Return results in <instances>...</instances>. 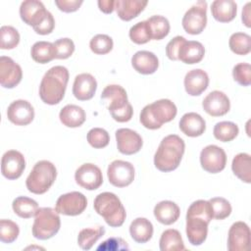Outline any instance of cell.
I'll list each match as a JSON object with an SVG mask.
<instances>
[{"mask_svg": "<svg viewBox=\"0 0 251 251\" xmlns=\"http://www.w3.org/2000/svg\"><path fill=\"white\" fill-rule=\"evenodd\" d=\"M213 219L212 208L209 201H194L186 213V236L188 241L198 246L204 243L208 234V225Z\"/></svg>", "mask_w": 251, "mask_h": 251, "instance_id": "cell-1", "label": "cell"}, {"mask_svg": "<svg viewBox=\"0 0 251 251\" xmlns=\"http://www.w3.org/2000/svg\"><path fill=\"white\" fill-rule=\"evenodd\" d=\"M69 81V71L66 67L55 66L43 75L39 85V96L48 105H55L62 101Z\"/></svg>", "mask_w": 251, "mask_h": 251, "instance_id": "cell-2", "label": "cell"}, {"mask_svg": "<svg viewBox=\"0 0 251 251\" xmlns=\"http://www.w3.org/2000/svg\"><path fill=\"white\" fill-rule=\"evenodd\" d=\"M185 144L182 138L176 134L164 137L155 153L154 165L161 172L176 170L182 159Z\"/></svg>", "mask_w": 251, "mask_h": 251, "instance_id": "cell-3", "label": "cell"}, {"mask_svg": "<svg viewBox=\"0 0 251 251\" xmlns=\"http://www.w3.org/2000/svg\"><path fill=\"white\" fill-rule=\"evenodd\" d=\"M101 99L107 104V108L115 121L126 123L132 118V106L128 102L126 91L123 86L118 84L107 85L102 91Z\"/></svg>", "mask_w": 251, "mask_h": 251, "instance_id": "cell-4", "label": "cell"}, {"mask_svg": "<svg viewBox=\"0 0 251 251\" xmlns=\"http://www.w3.org/2000/svg\"><path fill=\"white\" fill-rule=\"evenodd\" d=\"M176 106L170 99H160L146 105L140 112V123L148 129L160 128L176 116Z\"/></svg>", "mask_w": 251, "mask_h": 251, "instance_id": "cell-5", "label": "cell"}, {"mask_svg": "<svg viewBox=\"0 0 251 251\" xmlns=\"http://www.w3.org/2000/svg\"><path fill=\"white\" fill-rule=\"evenodd\" d=\"M96 213L103 217L112 227L121 226L126 217V210L119 197L112 192H102L96 196L93 203Z\"/></svg>", "mask_w": 251, "mask_h": 251, "instance_id": "cell-6", "label": "cell"}, {"mask_svg": "<svg viewBox=\"0 0 251 251\" xmlns=\"http://www.w3.org/2000/svg\"><path fill=\"white\" fill-rule=\"evenodd\" d=\"M56 176L57 170L55 166L47 160H41L33 166L26 177V188L31 193L43 194L52 186Z\"/></svg>", "mask_w": 251, "mask_h": 251, "instance_id": "cell-7", "label": "cell"}, {"mask_svg": "<svg viewBox=\"0 0 251 251\" xmlns=\"http://www.w3.org/2000/svg\"><path fill=\"white\" fill-rule=\"evenodd\" d=\"M61 220L56 209L50 207L39 208L32 225V235L40 240L53 237L60 229Z\"/></svg>", "mask_w": 251, "mask_h": 251, "instance_id": "cell-8", "label": "cell"}, {"mask_svg": "<svg viewBox=\"0 0 251 251\" xmlns=\"http://www.w3.org/2000/svg\"><path fill=\"white\" fill-rule=\"evenodd\" d=\"M181 24L187 33L192 35L201 33L207 24V2L198 1L191 6L185 12Z\"/></svg>", "mask_w": 251, "mask_h": 251, "instance_id": "cell-9", "label": "cell"}, {"mask_svg": "<svg viewBox=\"0 0 251 251\" xmlns=\"http://www.w3.org/2000/svg\"><path fill=\"white\" fill-rule=\"evenodd\" d=\"M134 173L133 165L123 160L113 161L107 170L110 183L117 187H126L129 185L134 179Z\"/></svg>", "mask_w": 251, "mask_h": 251, "instance_id": "cell-10", "label": "cell"}, {"mask_svg": "<svg viewBox=\"0 0 251 251\" xmlns=\"http://www.w3.org/2000/svg\"><path fill=\"white\" fill-rule=\"evenodd\" d=\"M87 206L86 197L78 191H72L61 195L56 202L55 209L59 214L66 216L80 215Z\"/></svg>", "mask_w": 251, "mask_h": 251, "instance_id": "cell-11", "label": "cell"}, {"mask_svg": "<svg viewBox=\"0 0 251 251\" xmlns=\"http://www.w3.org/2000/svg\"><path fill=\"white\" fill-rule=\"evenodd\" d=\"M201 167L208 173L218 174L222 172L226 164V155L223 148L217 145H208L200 153Z\"/></svg>", "mask_w": 251, "mask_h": 251, "instance_id": "cell-12", "label": "cell"}, {"mask_svg": "<svg viewBox=\"0 0 251 251\" xmlns=\"http://www.w3.org/2000/svg\"><path fill=\"white\" fill-rule=\"evenodd\" d=\"M76 183L84 189L95 190L103 183V176L101 170L94 164H82L75 174Z\"/></svg>", "mask_w": 251, "mask_h": 251, "instance_id": "cell-13", "label": "cell"}, {"mask_svg": "<svg viewBox=\"0 0 251 251\" xmlns=\"http://www.w3.org/2000/svg\"><path fill=\"white\" fill-rule=\"evenodd\" d=\"M25 161L24 155L17 150H9L1 159V173L8 179H17L24 173Z\"/></svg>", "mask_w": 251, "mask_h": 251, "instance_id": "cell-14", "label": "cell"}, {"mask_svg": "<svg viewBox=\"0 0 251 251\" xmlns=\"http://www.w3.org/2000/svg\"><path fill=\"white\" fill-rule=\"evenodd\" d=\"M23 77V71L19 64L7 56L0 57V84L4 88H14Z\"/></svg>", "mask_w": 251, "mask_h": 251, "instance_id": "cell-15", "label": "cell"}, {"mask_svg": "<svg viewBox=\"0 0 251 251\" xmlns=\"http://www.w3.org/2000/svg\"><path fill=\"white\" fill-rule=\"evenodd\" d=\"M250 228L244 222L232 224L228 230L227 249L229 251H246L250 244Z\"/></svg>", "mask_w": 251, "mask_h": 251, "instance_id": "cell-16", "label": "cell"}, {"mask_svg": "<svg viewBox=\"0 0 251 251\" xmlns=\"http://www.w3.org/2000/svg\"><path fill=\"white\" fill-rule=\"evenodd\" d=\"M7 117L16 126H27L33 121L34 110L28 101L19 99L9 105Z\"/></svg>", "mask_w": 251, "mask_h": 251, "instance_id": "cell-17", "label": "cell"}, {"mask_svg": "<svg viewBox=\"0 0 251 251\" xmlns=\"http://www.w3.org/2000/svg\"><path fill=\"white\" fill-rule=\"evenodd\" d=\"M118 150L125 155L137 153L143 144L141 136L130 128H119L116 131Z\"/></svg>", "mask_w": 251, "mask_h": 251, "instance_id": "cell-18", "label": "cell"}, {"mask_svg": "<svg viewBox=\"0 0 251 251\" xmlns=\"http://www.w3.org/2000/svg\"><path fill=\"white\" fill-rule=\"evenodd\" d=\"M202 107L208 115L212 117H221L229 111L230 102L224 92L214 90L204 98Z\"/></svg>", "mask_w": 251, "mask_h": 251, "instance_id": "cell-19", "label": "cell"}, {"mask_svg": "<svg viewBox=\"0 0 251 251\" xmlns=\"http://www.w3.org/2000/svg\"><path fill=\"white\" fill-rule=\"evenodd\" d=\"M48 11L42 2L37 0H25L20 6L21 19L32 27L37 26L45 18Z\"/></svg>", "mask_w": 251, "mask_h": 251, "instance_id": "cell-20", "label": "cell"}, {"mask_svg": "<svg viewBox=\"0 0 251 251\" xmlns=\"http://www.w3.org/2000/svg\"><path fill=\"white\" fill-rule=\"evenodd\" d=\"M97 88V81L95 77L87 73L79 74L75 76L73 85V94L79 101H86L91 99Z\"/></svg>", "mask_w": 251, "mask_h": 251, "instance_id": "cell-21", "label": "cell"}, {"mask_svg": "<svg viewBox=\"0 0 251 251\" xmlns=\"http://www.w3.org/2000/svg\"><path fill=\"white\" fill-rule=\"evenodd\" d=\"M209 84L207 73L201 69L189 71L184 76L185 91L191 96H198L204 92Z\"/></svg>", "mask_w": 251, "mask_h": 251, "instance_id": "cell-22", "label": "cell"}, {"mask_svg": "<svg viewBox=\"0 0 251 251\" xmlns=\"http://www.w3.org/2000/svg\"><path fill=\"white\" fill-rule=\"evenodd\" d=\"M131 65L133 69L141 75L154 74L159 67V60L157 56L150 51H137L131 58Z\"/></svg>", "mask_w": 251, "mask_h": 251, "instance_id": "cell-23", "label": "cell"}, {"mask_svg": "<svg viewBox=\"0 0 251 251\" xmlns=\"http://www.w3.org/2000/svg\"><path fill=\"white\" fill-rule=\"evenodd\" d=\"M205 48L199 41L184 40L178 50L177 58L185 64H197L204 58Z\"/></svg>", "mask_w": 251, "mask_h": 251, "instance_id": "cell-24", "label": "cell"}, {"mask_svg": "<svg viewBox=\"0 0 251 251\" xmlns=\"http://www.w3.org/2000/svg\"><path fill=\"white\" fill-rule=\"evenodd\" d=\"M179 128L187 136H200L206 129V122L197 113H186L181 117L179 121Z\"/></svg>", "mask_w": 251, "mask_h": 251, "instance_id": "cell-25", "label": "cell"}, {"mask_svg": "<svg viewBox=\"0 0 251 251\" xmlns=\"http://www.w3.org/2000/svg\"><path fill=\"white\" fill-rule=\"evenodd\" d=\"M153 212L156 220L166 226L176 223L180 215L179 207L170 200L161 201L156 204Z\"/></svg>", "mask_w": 251, "mask_h": 251, "instance_id": "cell-26", "label": "cell"}, {"mask_svg": "<svg viewBox=\"0 0 251 251\" xmlns=\"http://www.w3.org/2000/svg\"><path fill=\"white\" fill-rule=\"evenodd\" d=\"M147 3L143 0H118L115 2V9L118 17L127 22L136 18L144 10Z\"/></svg>", "mask_w": 251, "mask_h": 251, "instance_id": "cell-27", "label": "cell"}, {"mask_svg": "<svg viewBox=\"0 0 251 251\" xmlns=\"http://www.w3.org/2000/svg\"><path fill=\"white\" fill-rule=\"evenodd\" d=\"M214 19L220 23L231 22L237 13V5L233 0H215L211 5Z\"/></svg>", "mask_w": 251, "mask_h": 251, "instance_id": "cell-28", "label": "cell"}, {"mask_svg": "<svg viewBox=\"0 0 251 251\" xmlns=\"http://www.w3.org/2000/svg\"><path fill=\"white\" fill-rule=\"evenodd\" d=\"M59 118L64 126L68 127H78L85 122L86 115L81 107L69 104L62 108Z\"/></svg>", "mask_w": 251, "mask_h": 251, "instance_id": "cell-29", "label": "cell"}, {"mask_svg": "<svg viewBox=\"0 0 251 251\" xmlns=\"http://www.w3.org/2000/svg\"><path fill=\"white\" fill-rule=\"evenodd\" d=\"M129 233L137 243H146L153 235V225L146 218H136L129 226Z\"/></svg>", "mask_w": 251, "mask_h": 251, "instance_id": "cell-30", "label": "cell"}, {"mask_svg": "<svg viewBox=\"0 0 251 251\" xmlns=\"http://www.w3.org/2000/svg\"><path fill=\"white\" fill-rule=\"evenodd\" d=\"M233 174L246 183L251 182V157L247 153L237 154L231 163Z\"/></svg>", "mask_w": 251, "mask_h": 251, "instance_id": "cell-31", "label": "cell"}, {"mask_svg": "<svg viewBox=\"0 0 251 251\" xmlns=\"http://www.w3.org/2000/svg\"><path fill=\"white\" fill-rule=\"evenodd\" d=\"M30 55L33 61L39 64H46L55 59L56 51L54 44L48 41L35 42L30 50Z\"/></svg>", "mask_w": 251, "mask_h": 251, "instance_id": "cell-32", "label": "cell"}, {"mask_svg": "<svg viewBox=\"0 0 251 251\" xmlns=\"http://www.w3.org/2000/svg\"><path fill=\"white\" fill-rule=\"evenodd\" d=\"M184 249L185 247L178 230L170 228L162 233L160 238L161 251H181Z\"/></svg>", "mask_w": 251, "mask_h": 251, "instance_id": "cell-33", "label": "cell"}, {"mask_svg": "<svg viewBox=\"0 0 251 251\" xmlns=\"http://www.w3.org/2000/svg\"><path fill=\"white\" fill-rule=\"evenodd\" d=\"M12 207L15 214L23 219H29L35 216L37 210L39 209L35 200L25 196H19L14 199Z\"/></svg>", "mask_w": 251, "mask_h": 251, "instance_id": "cell-34", "label": "cell"}, {"mask_svg": "<svg viewBox=\"0 0 251 251\" xmlns=\"http://www.w3.org/2000/svg\"><path fill=\"white\" fill-rule=\"evenodd\" d=\"M146 22L149 27L151 39L161 40L169 34L171 26L167 18L160 15H155L146 20Z\"/></svg>", "mask_w": 251, "mask_h": 251, "instance_id": "cell-35", "label": "cell"}, {"mask_svg": "<svg viewBox=\"0 0 251 251\" xmlns=\"http://www.w3.org/2000/svg\"><path fill=\"white\" fill-rule=\"evenodd\" d=\"M105 233V228L102 226L83 228L77 236V244L82 250H89Z\"/></svg>", "mask_w": 251, "mask_h": 251, "instance_id": "cell-36", "label": "cell"}, {"mask_svg": "<svg viewBox=\"0 0 251 251\" xmlns=\"http://www.w3.org/2000/svg\"><path fill=\"white\" fill-rule=\"evenodd\" d=\"M239 132L238 126L232 122H220L214 126V136L222 142H229L233 140Z\"/></svg>", "mask_w": 251, "mask_h": 251, "instance_id": "cell-37", "label": "cell"}, {"mask_svg": "<svg viewBox=\"0 0 251 251\" xmlns=\"http://www.w3.org/2000/svg\"><path fill=\"white\" fill-rule=\"evenodd\" d=\"M228 45L237 55H247L251 50V37L245 32H234L230 35Z\"/></svg>", "mask_w": 251, "mask_h": 251, "instance_id": "cell-38", "label": "cell"}, {"mask_svg": "<svg viewBox=\"0 0 251 251\" xmlns=\"http://www.w3.org/2000/svg\"><path fill=\"white\" fill-rule=\"evenodd\" d=\"M0 48L3 50H10L19 44L20 33L11 25H2L0 28Z\"/></svg>", "mask_w": 251, "mask_h": 251, "instance_id": "cell-39", "label": "cell"}, {"mask_svg": "<svg viewBox=\"0 0 251 251\" xmlns=\"http://www.w3.org/2000/svg\"><path fill=\"white\" fill-rule=\"evenodd\" d=\"M113 39L107 34H97L91 38L89 47L97 55H105L113 49Z\"/></svg>", "mask_w": 251, "mask_h": 251, "instance_id": "cell-40", "label": "cell"}, {"mask_svg": "<svg viewBox=\"0 0 251 251\" xmlns=\"http://www.w3.org/2000/svg\"><path fill=\"white\" fill-rule=\"evenodd\" d=\"M20 233L19 226L11 221L2 219L0 221V240L4 243L14 242Z\"/></svg>", "mask_w": 251, "mask_h": 251, "instance_id": "cell-41", "label": "cell"}, {"mask_svg": "<svg viewBox=\"0 0 251 251\" xmlns=\"http://www.w3.org/2000/svg\"><path fill=\"white\" fill-rule=\"evenodd\" d=\"M209 202L212 208L213 218L216 220H224L230 215L231 205L226 199L223 197H214L211 198Z\"/></svg>", "mask_w": 251, "mask_h": 251, "instance_id": "cell-42", "label": "cell"}, {"mask_svg": "<svg viewBox=\"0 0 251 251\" xmlns=\"http://www.w3.org/2000/svg\"><path fill=\"white\" fill-rule=\"evenodd\" d=\"M129 38L136 44H145L151 40L147 22H139L132 25L129 29Z\"/></svg>", "mask_w": 251, "mask_h": 251, "instance_id": "cell-43", "label": "cell"}, {"mask_svg": "<svg viewBox=\"0 0 251 251\" xmlns=\"http://www.w3.org/2000/svg\"><path fill=\"white\" fill-rule=\"evenodd\" d=\"M87 141L94 148H104L109 144L110 135L104 128L94 127L91 128L87 133Z\"/></svg>", "mask_w": 251, "mask_h": 251, "instance_id": "cell-44", "label": "cell"}, {"mask_svg": "<svg viewBox=\"0 0 251 251\" xmlns=\"http://www.w3.org/2000/svg\"><path fill=\"white\" fill-rule=\"evenodd\" d=\"M232 76L242 86H249L251 83V66L248 63H239L233 67Z\"/></svg>", "mask_w": 251, "mask_h": 251, "instance_id": "cell-45", "label": "cell"}, {"mask_svg": "<svg viewBox=\"0 0 251 251\" xmlns=\"http://www.w3.org/2000/svg\"><path fill=\"white\" fill-rule=\"evenodd\" d=\"M55 51H56V56L55 59H68L70 58L74 51H75V43L72 39L70 38H60L56 40L54 43Z\"/></svg>", "mask_w": 251, "mask_h": 251, "instance_id": "cell-46", "label": "cell"}, {"mask_svg": "<svg viewBox=\"0 0 251 251\" xmlns=\"http://www.w3.org/2000/svg\"><path fill=\"white\" fill-rule=\"evenodd\" d=\"M128 249L127 242L121 237H110L97 247V251H124Z\"/></svg>", "mask_w": 251, "mask_h": 251, "instance_id": "cell-47", "label": "cell"}, {"mask_svg": "<svg viewBox=\"0 0 251 251\" xmlns=\"http://www.w3.org/2000/svg\"><path fill=\"white\" fill-rule=\"evenodd\" d=\"M185 40V38L183 36L177 35L176 37H174L166 46V54L168 56V58L170 60L173 61H176L178 60L177 58V54H178V50L179 47L181 45V43Z\"/></svg>", "mask_w": 251, "mask_h": 251, "instance_id": "cell-48", "label": "cell"}, {"mask_svg": "<svg viewBox=\"0 0 251 251\" xmlns=\"http://www.w3.org/2000/svg\"><path fill=\"white\" fill-rule=\"evenodd\" d=\"M54 27H55V20H54L52 14L48 11L44 20L37 26L33 27V29L38 34L46 35V34L51 33L53 31Z\"/></svg>", "mask_w": 251, "mask_h": 251, "instance_id": "cell-49", "label": "cell"}, {"mask_svg": "<svg viewBox=\"0 0 251 251\" xmlns=\"http://www.w3.org/2000/svg\"><path fill=\"white\" fill-rule=\"evenodd\" d=\"M82 3V0H55V4L59 8V10L65 13L75 12L79 9Z\"/></svg>", "mask_w": 251, "mask_h": 251, "instance_id": "cell-50", "label": "cell"}, {"mask_svg": "<svg viewBox=\"0 0 251 251\" xmlns=\"http://www.w3.org/2000/svg\"><path fill=\"white\" fill-rule=\"evenodd\" d=\"M115 2L116 1H113V0H99L98 1V6H99V9L103 13L110 14L115 9Z\"/></svg>", "mask_w": 251, "mask_h": 251, "instance_id": "cell-51", "label": "cell"}, {"mask_svg": "<svg viewBox=\"0 0 251 251\" xmlns=\"http://www.w3.org/2000/svg\"><path fill=\"white\" fill-rule=\"evenodd\" d=\"M249 7H250V2H248L242 10V22L247 27L251 26V25H250V8Z\"/></svg>", "mask_w": 251, "mask_h": 251, "instance_id": "cell-52", "label": "cell"}]
</instances>
